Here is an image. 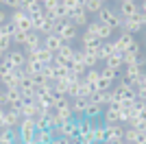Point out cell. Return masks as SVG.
Returning a JSON list of instances; mask_svg holds the SVG:
<instances>
[{"label": "cell", "instance_id": "1", "mask_svg": "<svg viewBox=\"0 0 146 144\" xmlns=\"http://www.w3.org/2000/svg\"><path fill=\"white\" fill-rule=\"evenodd\" d=\"M9 20H11L13 24H15V29L22 31V33H31V31H35L33 29V20L29 18V13H26V9H13V13L9 15Z\"/></svg>", "mask_w": 146, "mask_h": 144}, {"label": "cell", "instance_id": "2", "mask_svg": "<svg viewBox=\"0 0 146 144\" xmlns=\"http://www.w3.org/2000/svg\"><path fill=\"white\" fill-rule=\"evenodd\" d=\"M96 20L100 24H107V26L113 29V31H120V26H122V18L118 15V11H113V9H109V7H103L100 13L96 15Z\"/></svg>", "mask_w": 146, "mask_h": 144}, {"label": "cell", "instance_id": "3", "mask_svg": "<svg viewBox=\"0 0 146 144\" xmlns=\"http://www.w3.org/2000/svg\"><path fill=\"white\" fill-rule=\"evenodd\" d=\"M0 103H2L7 109H20V107H22V103H24V98H22V92H20L18 87H9V90L2 92Z\"/></svg>", "mask_w": 146, "mask_h": 144}, {"label": "cell", "instance_id": "4", "mask_svg": "<svg viewBox=\"0 0 146 144\" xmlns=\"http://www.w3.org/2000/svg\"><path fill=\"white\" fill-rule=\"evenodd\" d=\"M137 13H140V5H137V0H122V2H120L118 15H120L122 20H129V18H133V15H137Z\"/></svg>", "mask_w": 146, "mask_h": 144}, {"label": "cell", "instance_id": "5", "mask_svg": "<svg viewBox=\"0 0 146 144\" xmlns=\"http://www.w3.org/2000/svg\"><path fill=\"white\" fill-rule=\"evenodd\" d=\"M20 138H22V144L29 142V140H33V135H35L37 127H35V120L33 118H22V122H20Z\"/></svg>", "mask_w": 146, "mask_h": 144}, {"label": "cell", "instance_id": "6", "mask_svg": "<svg viewBox=\"0 0 146 144\" xmlns=\"http://www.w3.org/2000/svg\"><path fill=\"white\" fill-rule=\"evenodd\" d=\"M124 125H105V131H107V140L105 142H116V144H122L124 140Z\"/></svg>", "mask_w": 146, "mask_h": 144}, {"label": "cell", "instance_id": "7", "mask_svg": "<svg viewBox=\"0 0 146 144\" xmlns=\"http://www.w3.org/2000/svg\"><path fill=\"white\" fill-rule=\"evenodd\" d=\"M70 22L74 24V26H87L90 24V15H87L85 7H74V9H70Z\"/></svg>", "mask_w": 146, "mask_h": 144}, {"label": "cell", "instance_id": "8", "mask_svg": "<svg viewBox=\"0 0 146 144\" xmlns=\"http://www.w3.org/2000/svg\"><path fill=\"white\" fill-rule=\"evenodd\" d=\"M63 39H61L59 35H55V33H50V35H46V37H42V46L46 48V50H50L52 55H57L61 50V46H63Z\"/></svg>", "mask_w": 146, "mask_h": 144}, {"label": "cell", "instance_id": "9", "mask_svg": "<svg viewBox=\"0 0 146 144\" xmlns=\"http://www.w3.org/2000/svg\"><path fill=\"white\" fill-rule=\"evenodd\" d=\"M7 59H9V63L13 66V70H22V68L26 66V53L20 50V48H13L11 53H7Z\"/></svg>", "mask_w": 146, "mask_h": 144}, {"label": "cell", "instance_id": "10", "mask_svg": "<svg viewBox=\"0 0 146 144\" xmlns=\"http://www.w3.org/2000/svg\"><path fill=\"white\" fill-rule=\"evenodd\" d=\"M87 105H90V98H87V96H76V98H72V101H70V107H72V114L76 116V120L85 116Z\"/></svg>", "mask_w": 146, "mask_h": 144}, {"label": "cell", "instance_id": "11", "mask_svg": "<svg viewBox=\"0 0 146 144\" xmlns=\"http://www.w3.org/2000/svg\"><path fill=\"white\" fill-rule=\"evenodd\" d=\"M142 18H140V13L137 15H133V18H129V20H122V26H120V31L122 33H131V35H135L137 31H142Z\"/></svg>", "mask_w": 146, "mask_h": 144}, {"label": "cell", "instance_id": "12", "mask_svg": "<svg viewBox=\"0 0 146 144\" xmlns=\"http://www.w3.org/2000/svg\"><path fill=\"white\" fill-rule=\"evenodd\" d=\"M81 42H83V48H81V50H85V53H92V55H96V53H98V48H100V44H103L96 35H90V33H83Z\"/></svg>", "mask_w": 146, "mask_h": 144}, {"label": "cell", "instance_id": "13", "mask_svg": "<svg viewBox=\"0 0 146 144\" xmlns=\"http://www.w3.org/2000/svg\"><path fill=\"white\" fill-rule=\"evenodd\" d=\"M140 57H142V48H140V44L135 42L127 53H122V63H124V66H133V63L140 61Z\"/></svg>", "mask_w": 146, "mask_h": 144}, {"label": "cell", "instance_id": "14", "mask_svg": "<svg viewBox=\"0 0 146 144\" xmlns=\"http://www.w3.org/2000/svg\"><path fill=\"white\" fill-rule=\"evenodd\" d=\"M5 127L7 129H18L20 127V122H22V116H20V111L18 109H7L5 107Z\"/></svg>", "mask_w": 146, "mask_h": 144}, {"label": "cell", "instance_id": "15", "mask_svg": "<svg viewBox=\"0 0 146 144\" xmlns=\"http://www.w3.org/2000/svg\"><path fill=\"white\" fill-rule=\"evenodd\" d=\"M44 63L35 57V53H29L26 55V66H24V72L29 74V77H33V74H37V72H42Z\"/></svg>", "mask_w": 146, "mask_h": 144}, {"label": "cell", "instance_id": "16", "mask_svg": "<svg viewBox=\"0 0 146 144\" xmlns=\"http://www.w3.org/2000/svg\"><path fill=\"white\" fill-rule=\"evenodd\" d=\"M135 44V37L131 35V33H120V37L116 39V48H118V53H127L129 48Z\"/></svg>", "mask_w": 146, "mask_h": 144}, {"label": "cell", "instance_id": "17", "mask_svg": "<svg viewBox=\"0 0 146 144\" xmlns=\"http://www.w3.org/2000/svg\"><path fill=\"white\" fill-rule=\"evenodd\" d=\"M74 55H76V50H74L72 44H63V46H61V50L55 55V57H57L59 61H63V63H68V66H70V63H72V59H74Z\"/></svg>", "mask_w": 146, "mask_h": 144}, {"label": "cell", "instance_id": "18", "mask_svg": "<svg viewBox=\"0 0 146 144\" xmlns=\"http://www.w3.org/2000/svg\"><path fill=\"white\" fill-rule=\"evenodd\" d=\"M146 138L144 129H124V142H133V144H140L142 140Z\"/></svg>", "mask_w": 146, "mask_h": 144}, {"label": "cell", "instance_id": "19", "mask_svg": "<svg viewBox=\"0 0 146 144\" xmlns=\"http://www.w3.org/2000/svg\"><path fill=\"white\" fill-rule=\"evenodd\" d=\"M18 90L22 92V96H29V94H37V87H35V83H33V79H31L29 74L20 79V87H18Z\"/></svg>", "mask_w": 146, "mask_h": 144}, {"label": "cell", "instance_id": "20", "mask_svg": "<svg viewBox=\"0 0 146 144\" xmlns=\"http://www.w3.org/2000/svg\"><path fill=\"white\" fill-rule=\"evenodd\" d=\"M68 90H70V77L66 79H55L52 81V92L61 96H68Z\"/></svg>", "mask_w": 146, "mask_h": 144}, {"label": "cell", "instance_id": "21", "mask_svg": "<svg viewBox=\"0 0 146 144\" xmlns=\"http://www.w3.org/2000/svg\"><path fill=\"white\" fill-rule=\"evenodd\" d=\"M142 66L140 63H133V66H124V81H129V83H131V81H135V79L140 77L142 74Z\"/></svg>", "mask_w": 146, "mask_h": 144}, {"label": "cell", "instance_id": "22", "mask_svg": "<svg viewBox=\"0 0 146 144\" xmlns=\"http://www.w3.org/2000/svg\"><path fill=\"white\" fill-rule=\"evenodd\" d=\"M105 66L111 68V70H116V72H120V68H124V63H122V55H120V53L109 55V57L105 59Z\"/></svg>", "mask_w": 146, "mask_h": 144}, {"label": "cell", "instance_id": "23", "mask_svg": "<svg viewBox=\"0 0 146 144\" xmlns=\"http://www.w3.org/2000/svg\"><path fill=\"white\" fill-rule=\"evenodd\" d=\"M98 77H100V70H96V68H92V70L85 72V77H83V81H85L87 85L92 87V92H96V83H98Z\"/></svg>", "mask_w": 146, "mask_h": 144}, {"label": "cell", "instance_id": "24", "mask_svg": "<svg viewBox=\"0 0 146 144\" xmlns=\"http://www.w3.org/2000/svg\"><path fill=\"white\" fill-rule=\"evenodd\" d=\"M98 22V20H96ZM111 35H113V29H109L107 24H100L98 22V26H96V37L100 39V42H107V39H111Z\"/></svg>", "mask_w": 146, "mask_h": 144}, {"label": "cell", "instance_id": "25", "mask_svg": "<svg viewBox=\"0 0 146 144\" xmlns=\"http://www.w3.org/2000/svg\"><path fill=\"white\" fill-rule=\"evenodd\" d=\"M103 111H105V107H100V105H94V103H90V105H87V109H85V118H90V120L103 118Z\"/></svg>", "mask_w": 146, "mask_h": 144}, {"label": "cell", "instance_id": "26", "mask_svg": "<svg viewBox=\"0 0 146 144\" xmlns=\"http://www.w3.org/2000/svg\"><path fill=\"white\" fill-rule=\"evenodd\" d=\"M103 122H105V125H120V114H118V111H113V109H107V107H105V111H103Z\"/></svg>", "mask_w": 146, "mask_h": 144}, {"label": "cell", "instance_id": "27", "mask_svg": "<svg viewBox=\"0 0 146 144\" xmlns=\"http://www.w3.org/2000/svg\"><path fill=\"white\" fill-rule=\"evenodd\" d=\"M22 118H33L37 111V103H22V107L18 109Z\"/></svg>", "mask_w": 146, "mask_h": 144}, {"label": "cell", "instance_id": "28", "mask_svg": "<svg viewBox=\"0 0 146 144\" xmlns=\"http://www.w3.org/2000/svg\"><path fill=\"white\" fill-rule=\"evenodd\" d=\"M35 57H37L39 61H42L44 66H48V63H52V59H55V55L50 53V50H46L44 46H42V48H39V50L35 53Z\"/></svg>", "mask_w": 146, "mask_h": 144}, {"label": "cell", "instance_id": "29", "mask_svg": "<svg viewBox=\"0 0 146 144\" xmlns=\"http://www.w3.org/2000/svg\"><path fill=\"white\" fill-rule=\"evenodd\" d=\"M31 33H33V31H31ZM31 33H22V31H15V35L11 37V42L15 44V46H26V44H29Z\"/></svg>", "mask_w": 146, "mask_h": 144}, {"label": "cell", "instance_id": "30", "mask_svg": "<svg viewBox=\"0 0 146 144\" xmlns=\"http://www.w3.org/2000/svg\"><path fill=\"white\" fill-rule=\"evenodd\" d=\"M103 7H105V5H103V2H100V0H87V2H85V11H87V15H90V13H94V15H98Z\"/></svg>", "mask_w": 146, "mask_h": 144}, {"label": "cell", "instance_id": "31", "mask_svg": "<svg viewBox=\"0 0 146 144\" xmlns=\"http://www.w3.org/2000/svg\"><path fill=\"white\" fill-rule=\"evenodd\" d=\"M33 140H35L37 144H46L52 140V135H50V131H44V129H37L35 135H33Z\"/></svg>", "mask_w": 146, "mask_h": 144}, {"label": "cell", "instance_id": "32", "mask_svg": "<svg viewBox=\"0 0 146 144\" xmlns=\"http://www.w3.org/2000/svg\"><path fill=\"white\" fill-rule=\"evenodd\" d=\"M105 140H107L105 122H103V125H94V142H105Z\"/></svg>", "mask_w": 146, "mask_h": 144}, {"label": "cell", "instance_id": "33", "mask_svg": "<svg viewBox=\"0 0 146 144\" xmlns=\"http://www.w3.org/2000/svg\"><path fill=\"white\" fill-rule=\"evenodd\" d=\"M15 31H18V29H15V24L9 20V22H5L2 26H0V35H5V37H13V35H15Z\"/></svg>", "mask_w": 146, "mask_h": 144}, {"label": "cell", "instance_id": "34", "mask_svg": "<svg viewBox=\"0 0 146 144\" xmlns=\"http://www.w3.org/2000/svg\"><path fill=\"white\" fill-rule=\"evenodd\" d=\"M83 63H85L87 70H92V68H96L98 57H96V55H92V53H85V50H83Z\"/></svg>", "mask_w": 146, "mask_h": 144}, {"label": "cell", "instance_id": "35", "mask_svg": "<svg viewBox=\"0 0 146 144\" xmlns=\"http://www.w3.org/2000/svg\"><path fill=\"white\" fill-rule=\"evenodd\" d=\"M111 83H113V81H109V79H105L103 74H100V77H98V83H96V90L98 92H109Z\"/></svg>", "mask_w": 146, "mask_h": 144}, {"label": "cell", "instance_id": "36", "mask_svg": "<svg viewBox=\"0 0 146 144\" xmlns=\"http://www.w3.org/2000/svg\"><path fill=\"white\" fill-rule=\"evenodd\" d=\"M7 74H13V66L9 63V59H2L0 61V77H7Z\"/></svg>", "mask_w": 146, "mask_h": 144}, {"label": "cell", "instance_id": "37", "mask_svg": "<svg viewBox=\"0 0 146 144\" xmlns=\"http://www.w3.org/2000/svg\"><path fill=\"white\" fill-rule=\"evenodd\" d=\"M11 46H13V42H11V37H5V35H0V50L2 53H11Z\"/></svg>", "mask_w": 146, "mask_h": 144}, {"label": "cell", "instance_id": "38", "mask_svg": "<svg viewBox=\"0 0 146 144\" xmlns=\"http://www.w3.org/2000/svg\"><path fill=\"white\" fill-rule=\"evenodd\" d=\"M42 74L46 77V81H50V83H52V81H55V70H52V63L44 66V68H42Z\"/></svg>", "mask_w": 146, "mask_h": 144}, {"label": "cell", "instance_id": "39", "mask_svg": "<svg viewBox=\"0 0 146 144\" xmlns=\"http://www.w3.org/2000/svg\"><path fill=\"white\" fill-rule=\"evenodd\" d=\"M100 74H103L105 79H109V81H116V79H118V72H116V70H111V68H107V66L100 70Z\"/></svg>", "mask_w": 146, "mask_h": 144}, {"label": "cell", "instance_id": "40", "mask_svg": "<svg viewBox=\"0 0 146 144\" xmlns=\"http://www.w3.org/2000/svg\"><path fill=\"white\" fill-rule=\"evenodd\" d=\"M33 83H35V87H39V85H44V83H50V81H46V77H44L42 72H37V74H33Z\"/></svg>", "mask_w": 146, "mask_h": 144}, {"label": "cell", "instance_id": "41", "mask_svg": "<svg viewBox=\"0 0 146 144\" xmlns=\"http://www.w3.org/2000/svg\"><path fill=\"white\" fill-rule=\"evenodd\" d=\"M50 144H70V138H63V135H57V138L50 140Z\"/></svg>", "mask_w": 146, "mask_h": 144}, {"label": "cell", "instance_id": "42", "mask_svg": "<svg viewBox=\"0 0 146 144\" xmlns=\"http://www.w3.org/2000/svg\"><path fill=\"white\" fill-rule=\"evenodd\" d=\"M5 22H9V13H7L5 7H0V26H2Z\"/></svg>", "mask_w": 146, "mask_h": 144}, {"label": "cell", "instance_id": "43", "mask_svg": "<svg viewBox=\"0 0 146 144\" xmlns=\"http://www.w3.org/2000/svg\"><path fill=\"white\" fill-rule=\"evenodd\" d=\"M35 5H37V0H20L22 9H31V7H35Z\"/></svg>", "mask_w": 146, "mask_h": 144}, {"label": "cell", "instance_id": "44", "mask_svg": "<svg viewBox=\"0 0 146 144\" xmlns=\"http://www.w3.org/2000/svg\"><path fill=\"white\" fill-rule=\"evenodd\" d=\"M137 5H140V15H146V0H140Z\"/></svg>", "mask_w": 146, "mask_h": 144}, {"label": "cell", "instance_id": "45", "mask_svg": "<svg viewBox=\"0 0 146 144\" xmlns=\"http://www.w3.org/2000/svg\"><path fill=\"white\" fill-rule=\"evenodd\" d=\"M37 2H39V5L44 7V5H46V2H48V0H37Z\"/></svg>", "mask_w": 146, "mask_h": 144}, {"label": "cell", "instance_id": "46", "mask_svg": "<svg viewBox=\"0 0 146 144\" xmlns=\"http://www.w3.org/2000/svg\"><path fill=\"white\" fill-rule=\"evenodd\" d=\"M5 57H7V55H5V53H2V50H0V61H2V59H5Z\"/></svg>", "mask_w": 146, "mask_h": 144}, {"label": "cell", "instance_id": "47", "mask_svg": "<svg viewBox=\"0 0 146 144\" xmlns=\"http://www.w3.org/2000/svg\"><path fill=\"white\" fill-rule=\"evenodd\" d=\"M122 144H133V142H124V140H122Z\"/></svg>", "mask_w": 146, "mask_h": 144}, {"label": "cell", "instance_id": "48", "mask_svg": "<svg viewBox=\"0 0 146 144\" xmlns=\"http://www.w3.org/2000/svg\"><path fill=\"white\" fill-rule=\"evenodd\" d=\"M103 144H116V142H103Z\"/></svg>", "mask_w": 146, "mask_h": 144}, {"label": "cell", "instance_id": "49", "mask_svg": "<svg viewBox=\"0 0 146 144\" xmlns=\"http://www.w3.org/2000/svg\"><path fill=\"white\" fill-rule=\"evenodd\" d=\"M100 2H103V5H105V2H109V0H100Z\"/></svg>", "mask_w": 146, "mask_h": 144}, {"label": "cell", "instance_id": "50", "mask_svg": "<svg viewBox=\"0 0 146 144\" xmlns=\"http://www.w3.org/2000/svg\"><path fill=\"white\" fill-rule=\"evenodd\" d=\"M0 96H2V87H0Z\"/></svg>", "mask_w": 146, "mask_h": 144}, {"label": "cell", "instance_id": "51", "mask_svg": "<svg viewBox=\"0 0 146 144\" xmlns=\"http://www.w3.org/2000/svg\"><path fill=\"white\" fill-rule=\"evenodd\" d=\"M144 105H146V98H144Z\"/></svg>", "mask_w": 146, "mask_h": 144}, {"label": "cell", "instance_id": "52", "mask_svg": "<svg viewBox=\"0 0 146 144\" xmlns=\"http://www.w3.org/2000/svg\"><path fill=\"white\" fill-rule=\"evenodd\" d=\"M144 133H146V127H144Z\"/></svg>", "mask_w": 146, "mask_h": 144}, {"label": "cell", "instance_id": "53", "mask_svg": "<svg viewBox=\"0 0 146 144\" xmlns=\"http://www.w3.org/2000/svg\"><path fill=\"white\" fill-rule=\"evenodd\" d=\"M118 2H120V0H118Z\"/></svg>", "mask_w": 146, "mask_h": 144}, {"label": "cell", "instance_id": "54", "mask_svg": "<svg viewBox=\"0 0 146 144\" xmlns=\"http://www.w3.org/2000/svg\"><path fill=\"white\" fill-rule=\"evenodd\" d=\"M144 33H146V31H144Z\"/></svg>", "mask_w": 146, "mask_h": 144}]
</instances>
